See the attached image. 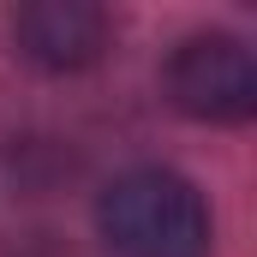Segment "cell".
I'll list each match as a JSON object with an SVG mask.
<instances>
[{
  "label": "cell",
  "instance_id": "cell-1",
  "mask_svg": "<svg viewBox=\"0 0 257 257\" xmlns=\"http://www.w3.org/2000/svg\"><path fill=\"white\" fill-rule=\"evenodd\" d=\"M96 227L114 257H209L215 251L209 203L174 168L120 174L96 203Z\"/></svg>",
  "mask_w": 257,
  "mask_h": 257
},
{
  "label": "cell",
  "instance_id": "cell-2",
  "mask_svg": "<svg viewBox=\"0 0 257 257\" xmlns=\"http://www.w3.org/2000/svg\"><path fill=\"white\" fill-rule=\"evenodd\" d=\"M162 84H168V102L203 126H239L257 114V60L227 30L186 36L162 72Z\"/></svg>",
  "mask_w": 257,
  "mask_h": 257
},
{
  "label": "cell",
  "instance_id": "cell-3",
  "mask_svg": "<svg viewBox=\"0 0 257 257\" xmlns=\"http://www.w3.org/2000/svg\"><path fill=\"white\" fill-rule=\"evenodd\" d=\"M6 30H12V48L42 72H84L108 54V36H114L108 12L90 0H24L12 6Z\"/></svg>",
  "mask_w": 257,
  "mask_h": 257
}]
</instances>
